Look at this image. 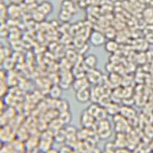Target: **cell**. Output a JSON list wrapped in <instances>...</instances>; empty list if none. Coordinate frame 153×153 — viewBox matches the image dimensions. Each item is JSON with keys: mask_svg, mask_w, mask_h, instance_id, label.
I'll return each instance as SVG.
<instances>
[{"mask_svg": "<svg viewBox=\"0 0 153 153\" xmlns=\"http://www.w3.org/2000/svg\"><path fill=\"white\" fill-rule=\"evenodd\" d=\"M97 130L100 138L103 140L108 139L111 135V124L109 121L106 119L100 120Z\"/></svg>", "mask_w": 153, "mask_h": 153, "instance_id": "6da1fadb", "label": "cell"}, {"mask_svg": "<svg viewBox=\"0 0 153 153\" xmlns=\"http://www.w3.org/2000/svg\"><path fill=\"white\" fill-rule=\"evenodd\" d=\"M89 39L91 44L96 47L104 45L106 42V37L104 33L98 31H92L89 35Z\"/></svg>", "mask_w": 153, "mask_h": 153, "instance_id": "7a4b0ae2", "label": "cell"}, {"mask_svg": "<svg viewBox=\"0 0 153 153\" xmlns=\"http://www.w3.org/2000/svg\"><path fill=\"white\" fill-rule=\"evenodd\" d=\"M75 98L79 103L85 104L88 102L91 98V93L88 88L83 89L76 91Z\"/></svg>", "mask_w": 153, "mask_h": 153, "instance_id": "3957f363", "label": "cell"}, {"mask_svg": "<svg viewBox=\"0 0 153 153\" xmlns=\"http://www.w3.org/2000/svg\"><path fill=\"white\" fill-rule=\"evenodd\" d=\"M98 63L97 56L94 54H89L84 59L83 66L88 70H92L96 68Z\"/></svg>", "mask_w": 153, "mask_h": 153, "instance_id": "277c9868", "label": "cell"}, {"mask_svg": "<svg viewBox=\"0 0 153 153\" xmlns=\"http://www.w3.org/2000/svg\"><path fill=\"white\" fill-rule=\"evenodd\" d=\"M89 82L86 77L77 78L73 82V87L75 91H80L83 89L88 88Z\"/></svg>", "mask_w": 153, "mask_h": 153, "instance_id": "5b68a950", "label": "cell"}, {"mask_svg": "<svg viewBox=\"0 0 153 153\" xmlns=\"http://www.w3.org/2000/svg\"><path fill=\"white\" fill-rule=\"evenodd\" d=\"M94 119V117L89 113L87 110H86L82 113L81 117V123L83 127L88 128L92 126Z\"/></svg>", "mask_w": 153, "mask_h": 153, "instance_id": "8992f818", "label": "cell"}, {"mask_svg": "<svg viewBox=\"0 0 153 153\" xmlns=\"http://www.w3.org/2000/svg\"><path fill=\"white\" fill-rule=\"evenodd\" d=\"M88 75H87V79L89 81V83H97L99 81L100 79H101V72L96 70V68L89 70Z\"/></svg>", "mask_w": 153, "mask_h": 153, "instance_id": "52a82bcc", "label": "cell"}, {"mask_svg": "<svg viewBox=\"0 0 153 153\" xmlns=\"http://www.w3.org/2000/svg\"><path fill=\"white\" fill-rule=\"evenodd\" d=\"M118 48V43L117 41L113 39H109L105 44V49L108 53H113L115 52Z\"/></svg>", "mask_w": 153, "mask_h": 153, "instance_id": "ba28073f", "label": "cell"}, {"mask_svg": "<svg viewBox=\"0 0 153 153\" xmlns=\"http://www.w3.org/2000/svg\"><path fill=\"white\" fill-rule=\"evenodd\" d=\"M58 109L60 113L69 111L70 104L66 100H60L57 105Z\"/></svg>", "mask_w": 153, "mask_h": 153, "instance_id": "9c48e42d", "label": "cell"}, {"mask_svg": "<svg viewBox=\"0 0 153 153\" xmlns=\"http://www.w3.org/2000/svg\"><path fill=\"white\" fill-rule=\"evenodd\" d=\"M62 88L60 86H54L51 89L50 94L53 99H59L62 96Z\"/></svg>", "mask_w": 153, "mask_h": 153, "instance_id": "30bf717a", "label": "cell"}, {"mask_svg": "<svg viewBox=\"0 0 153 153\" xmlns=\"http://www.w3.org/2000/svg\"><path fill=\"white\" fill-rule=\"evenodd\" d=\"M71 16L72 14L70 12L61 9V11H60V12L59 13V18L63 22H68L70 21Z\"/></svg>", "mask_w": 153, "mask_h": 153, "instance_id": "8fae6325", "label": "cell"}, {"mask_svg": "<svg viewBox=\"0 0 153 153\" xmlns=\"http://www.w3.org/2000/svg\"><path fill=\"white\" fill-rule=\"evenodd\" d=\"M60 120L62 123H69L71 120V113L69 112V111H68L60 113Z\"/></svg>", "mask_w": 153, "mask_h": 153, "instance_id": "7c38bea8", "label": "cell"}]
</instances>
